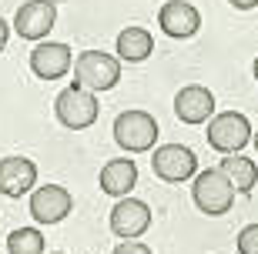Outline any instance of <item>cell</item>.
<instances>
[{"mask_svg": "<svg viewBox=\"0 0 258 254\" xmlns=\"http://www.w3.org/2000/svg\"><path fill=\"white\" fill-rule=\"evenodd\" d=\"M121 80V57H111L104 50H84L74 60V84L87 91H111Z\"/></svg>", "mask_w": 258, "mask_h": 254, "instance_id": "2", "label": "cell"}, {"mask_svg": "<svg viewBox=\"0 0 258 254\" xmlns=\"http://www.w3.org/2000/svg\"><path fill=\"white\" fill-rule=\"evenodd\" d=\"M251 141V124L245 114L238 111H225L218 117L208 121V144L221 154H238L245 144Z\"/></svg>", "mask_w": 258, "mask_h": 254, "instance_id": "5", "label": "cell"}, {"mask_svg": "<svg viewBox=\"0 0 258 254\" xmlns=\"http://www.w3.org/2000/svg\"><path fill=\"white\" fill-rule=\"evenodd\" d=\"M37 184V164L27 157H4L0 160V194L4 198H24Z\"/></svg>", "mask_w": 258, "mask_h": 254, "instance_id": "12", "label": "cell"}, {"mask_svg": "<svg viewBox=\"0 0 258 254\" xmlns=\"http://www.w3.org/2000/svg\"><path fill=\"white\" fill-rule=\"evenodd\" d=\"M134 184H138V164L134 160L117 157L101 167V191L111 194V198H127Z\"/></svg>", "mask_w": 258, "mask_h": 254, "instance_id": "14", "label": "cell"}, {"mask_svg": "<svg viewBox=\"0 0 258 254\" xmlns=\"http://www.w3.org/2000/svg\"><path fill=\"white\" fill-rule=\"evenodd\" d=\"M158 24H161V30L168 34V37H195L201 27V14L195 4H188V0H168L161 10H158Z\"/></svg>", "mask_w": 258, "mask_h": 254, "instance_id": "11", "label": "cell"}, {"mask_svg": "<svg viewBox=\"0 0 258 254\" xmlns=\"http://www.w3.org/2000/svg\"><path fill=\"white\" fill-rule=\"evenodd\" d=\"M7 251L10 254H44V234L37 227H17L7 237Z\"/></svg>", "mask_w": 258, "mask_h": 254, "instance_id": "17", "label": "cell"}, {"mask_svg": "<svg viewBox=\"0 0 258 254\" xmlns=\"http://www.w3.org/2000/svg\"><path fill=\"white\" fill-rule=\"evenodd\" d=\"M54 20H57V4L54 0H27L14 14V30L24 40H44L54 30Z\"/></svg>", "mask_w": 258, "mask_h": 254, "instance_id": "6", "label": "cell"}, {"mask_svg": "<svg viewBox=\"0 0 258 254\" xmlns=\"http://www.w3.org/2000/svg\"><path fill=\"white\" fill-rule=\"evenodd\" d=\"M71 67H74V54H71L67 44L47 40V44H37V47L30 50V70H34L40 80H57Z\"/></svg>", "mask_w": 258, "mask_h": 254, "instance_id": "10", "label": "cell"}, {"mask_svg": "<svg viewBox=\"0 0 258 254\" xmlns=\"http://www.w3.org/2000/svg\"><path fill=\"white\" fill-rule=\"evenodd\" d=\"M151 227V207L138 198H121L111 207V231L124 241H138Z\"/></svg>", "mask_w": 258, "mask_h": 254, "instance_id": "9", "label": "cell"}, {"mask_svg": "<svg viewBox=\"0 0 258 254\" xmlns=\"http://www.w3.org/2000/svg\"><path fill=\"white\" fill-rule=\"evenodd\" d=\"M151 50H154V37L148 27H124L117 34V57L124 64H141Z\"/></svg>", "mask_w": 258, "mask_h": 254, "instance_id": "15", "label": "cell"}, {"mask_svg": "<svg viewBox=\"0 0 258 254\" xmlns=\"http://www.w3.org/2000/svg\"><path fill=\"white\" fill-rule=\"evenodd\" d=\"M71 207H74V198L60 184H44L30 194V214L37 224H60L71 214Z\"/></svg>", "mask_w": 258, "mask_h": 254, "instance_id": "8", "label": "cell"}, {"mask_svg": "<svg viewBox=\"0 0 258 254\" xmlns=\"http://www.w3.org/2000/svg\"><path fill=\"white\" fill-rule=\"evenodd\" d=\"M225 174H228V181L238 188V194H251V188L258 184V164L251 157H241V154H228V157L218 164Z\"/></svg>", "mask_w": 258, "mask_h": 254, "instance_id": "16", "label": "cell"}, {"mask_svg": "<svg viewBox=\"0 0 258 254\" xmlns=\"http://www.w3.org/2000/svg\"><path fill=\"white\" fill-rule=\"evenodd\" d=\"M228 4H231V7H238V10H251L258 0H228Z\"/></svg>", "mask_w": 258, "mask_h": 254, "instance_id": "21", "label": "cell"}, {"mask_svg": "<svg viewBox=\"0 0 258 254\" xmlns=\"http://www.w3.org/2000/svg\"><path fill=\"white\" fill-rule=\"evenodd\" d=\"M54 114H57V121L64 124V127H71V131H84V127H91V124L97 121L101 107H97L94 91L74 84V87H64V91L57 94Z\"/></svg>", "mask_w": 258, "mask_h": 254, "instance_id": "3", "label": "cell"}, {"mask_svg": "<svg viewBox=\"0 0 258 254\" xmlns=\"http://www.w3.org/2000/svg\"><path fill=\"white\" fill-rule=\"evenodd\" d=\"M151 167L161 181L181 184V181L198 174V160H195V154L188 151V147H181V144H161L151 157Z\"/></svg>", "mask_w": 258, "mask_h": 254, "instance_id": "7", "label": "cell"}, {"mask_svg": "<svg viewBox=\"0 0 258 254\" xmlns=\"http://www.w3.org/2000/svg\"><path fill=\"white\" fill-rule=\"evenodd\" d=\"M111 254H154V251L144 241H124V244H117Z\"/></svg>", "mask_w": 258, "mask_h": 254, "instance_id": "19", "label": "cell"}, {"mask_svg": "<svg viewBox=\"0 0 258 254\" xmlns=\"http://www.w3.org/2000/svg\"><path fill=\"white\" fill-rule=\"evenodd\" d=\"M174 114H178L184 124H205L211 114H215V94L201 84L181 87L178 97H174Z\"/></svg>", "mask_w": 258, "mask_h": 254, "instance_id": "13", "label": "cell"}, {"mask_svg": "<svg viewBox=\"0 0 258 254\" xmlns=\"http://www.w3.org/2000/svg\"><path fill=\"white\" fill-rule=\"evenodd\" d=\"M235 184L228 181V174L221 167H208V171H198L195 174V188H191V198L198 204L201 214L208 217H221L228 214L231 204H235Z\"/></svg>", "mask_w": 258, "mask_h": 254, "instance_id": "1", "label": "cell"}, {"mask_svg": "<svg viewBox=\"0 0 258 254\" xmlns=\"http://www.w3.org/2000/svg\"><path fill=\"white\" fill-rule=\"evenodd\" d=\"M255 151H258V131H255Z\"/></svg>", "mask_w": 258, "mask_h": 254, "instance_id": "23", "label": "cell"}, {"mask_svg": "<svg viewBox=\"0 0 258 254\" xmlns=\"http://www.w3.org/2000/svg\"><path fill=\"white\" fill-rule=\"evenodd\" d=\"M238 254H258V224H248L238 231Z\"/></svg>", "mask_w": 258, "mask_h": 254, "instance_id": "18", "label": "cell"}, {"mask_svg": "<svg viewBox=\"0 0 258 254\" xmlns=\"http://www.w3.org/2000/svg\"><path fill=\"white\" fill-rule=\"evenodd\" d=\"M54 254H64V251H54Z\"/></svg>", "mask_w": 258, "mask_h": 254, "instance_id": "24", "label": "cell"}, {"mask_svg": "<svg viewBox=\"0 0 258 254\" xmlns=\"http://www.w3.org/2000/svg\"><path fill=\"white\" fill-rule=\"evenodd\" d=\"M114 141L127 154H144L151 151L158 141V121L148 111H124L114 121Z\"/></svg>", "mask_w": 258, "mask_h": 254, "instance_id": "4", "label": "cell"}, {"mask_svg": "<svg viewBox=\"0 0 258 254\" xmlns=\"http://www.w3.org/2000/svg\"><path fill=\"white\" fill-rule=\"evenodd\" d=\"M7 37H10V27H7V20L0 17V50L7 47Z\"/></svg>", "mask_w": 258, "mask_h": 254, "instance_id": "20", "label": "cell"}, {"mask_svg": "<svg viewBox=\"0 0 258 254\" xmlns=\"http://www.w3.org/2000/svg\"><path fill=\"white\" fill-rule=\"evenodd\" d=\"M251 70H255V80H258V57H255V67H251Z\"/></svg>", "mask_w": 258, "mask_h": 254, "instance_id": "22", "label": "cell"}]
</instances>
